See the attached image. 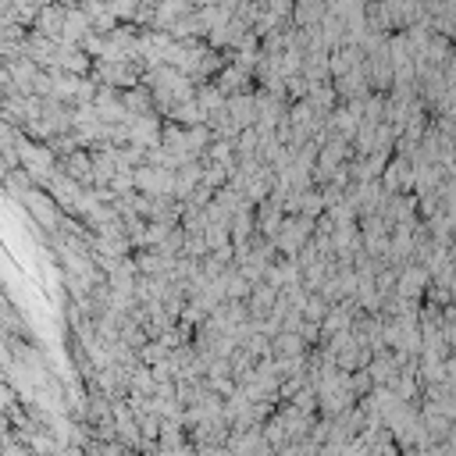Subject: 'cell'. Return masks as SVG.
Here are the masks:
<instances>
[{
	"label": "cell",
	"instance_id": "obj_1",
	"mask_svg": "<svg viewBox=\"0 0 456 456\" xmlns=\"http://www.w3.org/2000/svg\"><path fill=\"white\" fill-rule=\"evenodd\" d=\"M22 203L29 207V214H33L36 221H43V224H58V207H54V200H50V196H43V192L29 189V192L22 196Z\"/></svg>",
	"mask_w": 456,
	"mask_h": 456
},
{
	"label": "cell",
	"instance_id": "obj_2",
	"mask_svg": "<svg viewBox=\"0 0 456 456\" xmlns=\"http://www.w3.org/2000/svg\"><path fill=\"white\" fill-rule=\"evenodd\" d=\"M61 29H65V15L58 8H47L43 18H40V33L43 36H61Z\"/></svg>",
	"mask_w": 456,
	"mask_h": 456
}]
</instances>
